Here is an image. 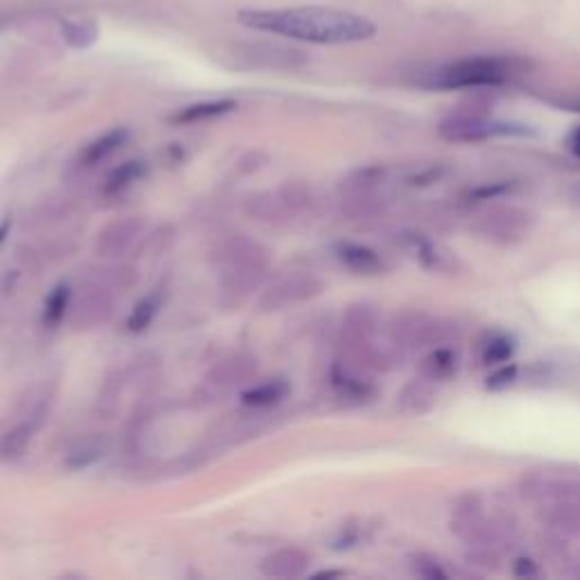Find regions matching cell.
I'll return each instance as SVG.
<instances>
[{
  "label": "cell",
  "mask_w": 580,
  "mask_h": 580,
  "mask_svg": "<svg viewBox=\"0 0 580 580\" xmlns=\"http://www.w3.org/2000/svg\"><path fill=\"white\" fill-rule=\"evenodd\" d=\"M238 23L255 33L299 44L345 46L361 44L377 35V23L338 8H250L238 12Z\"/></svg>",
  "instance_id": "1"
},
{
  "label": "cell",
  "mask_w": 580,
  "mask_h": 580,
  "mask_svg": "<svg viewBox=\"0 0 580 580\" xmlns=\"http://www.w3.org/2000/svg\"><path fill=\"white\" fill-rule=\"evenodd\" d=\"M268 270L270 250L266 245L247 236L232 238L220 252V307L227 311L238 309L263 286Z\"/></svg>",
  "instance_id": "2"
},
{
  "label": "cell",
  "mask_w": 580,
  "mask_h": 580,
  "mask_svg": "<svg viewBox=\"0 0 580 580\" xmlns=\"http://www.w3.org/2000/svg\"><path fill=\"white\" fill-rule=\"evenodd\" d=\"M523 494L551 527L580 535V479L535 474L523 483Z\"/></svg>",
  "instance_id": "3"
},
{
  "label": "cell",
  "mask_w": 580,
  "mask_h": 580,
  "mask_svg": "<svg viewBox=\"0 0 580 580\" xmlns=\"http://www.w3.org/2000/svg\"><path fill=\"white\" fill-rule=\"evenodd\" d=\"M521 71V62L510 58H467L440 66L420 77L429 89H485L506 85Z\"/></svg>",
  "instance_id": "4"
},
{
  "label": "cell",
  "mask_w": 580,
  "mask_h": 580,
  "mask_svg": "<svg viewBox=\"0 0 580 580\" xmlns=\"http://www.w3.org/2000/svg\"><path fill=\"white\" fill-rule=\"evenodd\" d=\"M452 529L469 548V558L481 560L483 565L499 560L510 542L504 523L485 515L479 496H467V499L458 504L452 519Z\"/></svg>",
  "instance_id": "5"
},
{
  "label": "cell",
  "mask_w": 580,
  "mask_h": 580,
  "mask_svg": "<svg viewBox=\"0 0 580 580\" xmlns=\"http://www.w3.org/2000/svg\"><path fill=\"white\" fill-rule=\"evenodd\" d=\"M232 58L250 71L295 73L311 62V54L286 41H236L230 46Z\"/></svg>",
  "instance_id": "6"
},
{
  "label": "cell",
  "mask_w": 580,
  "mask_h": 580,
  "mask_svg": "<svg viewBox=\"0 0 580 580\" xmlns=\"http://www.w3.org/2000/svg\"><path fill=\"white\" fill-rule=\"evenodd\" d=\"M452 329L424 311H399L388 322V343L395 354H412L427 347L445 345Z\"/></svg>",
  "instance_id": "7"
},
{
  "label": "cell",
  "mask_w": 580,
  "mask_h": 580,
  "mask_svg": "<svg viewBox=\"0 0 580 580\" xmlns=\"http://www.w3.org/2000/svg\"><path fill=\"white\" fill-rule=\"evenodd\" d=\"M523 134H531V129L523 125L494 121L483 112V109L477 107L460 109V112H454L440 123L442 139L456 144H472V141L494 139V136H523Z\"/></svg>",
  "instance_id": "8"
},
{
  "label": "cell",
  "mask_w": 580,
  "mask_h": 580,
  "mask_svg": "<svg viewBox=\"0 0 580 580\" xmlns=\"http://www.w3.org/2000/svg\"><path fill=\"white\" fill-rule=\"evenodd\" d=\"M388 180L383 165H363L341 182L343 211L349 218H370L381 211V186Z\"/></svg>",
  "instance_id": "9"
},
{
  "label": "cell",
  "mask_w": 580,
  "mask_h": 580,
  "mask_svg": "<svg viewBox=\"0 0 580 580\" xmlns=\"http://www.w3.org/2000/svg\"><path fill=\"white\" fill-rule=\"evenodd\" d=\"M324 291V282L318 277V274L309 270H293L282 274V277L268 284L257 301V309L261 313H274V311H284L291 307H297V304L311 301Z\"/></svg>",
  "instance_id": "10"
},
{
  "label": "cell",
  "mask_w": 580,
  "mask_h": 580,
  "mask_svg": "<svg viewBox=\"0 0 580 580\" xmlns=\"http://www.w3.org/2000/svg\"><path fill=\"white\" fill-rule=\"evenodd\" d=\"M535 225V215L523 207H496L483 213L477 223L479 236H483L490 243L499 245H513L527 238Z\"/></svg>",
  "instance_id": "11"
},
{
  "label": "cell",
  "mask_w": 580,
  "mask_h": 580,
  "mask_svg": "<svg viewBox=\"0 0 580 580\" xmlns=\"http://www.w3.org/2000/svg\"><path fill=\"white\" fill-rule=\"evenodd\" d=\"M144 238H146V220L141 215L116 218L98 232L94 252L100 259H123Z\"/></svg>",
  "instance_id": "12"
},
{
  "label": "cell",
  "mask_w": 580,
  "mask_h": 580,
  "mask_svg": "<svg viewBox=\"0 0 580 580\" xmlns=\"http://www.w3.org/2000/svg\"><path fill=\"white\" fill-rule=\"evenodd\" d=\"M114 313V297L100 282L82 284L79 293H73L69 318L75 329H94L104 324Z\"/></svg>",
  "instance_id": "13"
},
{
  "label": "cell",
  "mask_w": 580,
  "mask_h": 580,
  "mask_svg": "<svg viewBox=\"0 0 580 580\" xmlns=\"http://www.w3.org/2000/svg\"><path fill=\"white\" fill-rule=\"evenodd\" d=\"M257 372V361L250 354H236L220 361L205 379L202 393L211 402H218L223 395H230L236 388H245Z\"/></svg>",
  "instance_id": "14"
},
{
  "label": "cell",
  "mask_w": 580,
  "mask_h": 580,
  "mask_svg": "<svg viewBox=\"0 0 580 580\" xmlns=\"http://www.w3.org/2000/svg\"><path fill=\"white\" fill-rule=\"evenodd\" d=\"M331 385H334V391L347 402L366 404L374 397V383L370 379V372L345 361V358H341V361L331 368Z\"/></svg>",
  "instance_id": "15"
},
{
  "label": "cell",
  "mask_w": 580,
  "mask_h": 580,
  "mask_svg": "<svg viewBox=\"0 0 580 580\" xmlns=\"http://www.w3.org/2000/svg\"><path fill=\"white\" fill-rule=\"evenodd\" d=\"M311 565V554L307 548L301 546H284L272 551L268 558H263L261 563V573L266 578H274V580H291L297 578L301 573H307Z\"/></svg>",
  "instance_id": "16"
},
{
  "label": "cell",
  "mask_w": 580,
  "mask_h": 580,
  "mask_svg": "<svg viewBox=\"0 0 580 580\" xmlns=\"http://www.w3.org/2000/svg\"><path fill=\"white\" fill-rule=\"evenodd\" d=\"M408 250L412 252L424 268L435 270V272H452L456 268V257L447 250V247H442L440 243L422 236V234H410L406 238Z\"/></svg>",
  "instance_id": "17"
},
{
  "label": "cell",
  "mask_w": 580,
  "mask_h": 580,
  "mask_svg": "<svg viewBox=\"0 0 580 580\" xmlns=\"http://www.w3.org/2000/svg\"><path fill=\"white\" fill-rule=\"evenodd\" d=\"M336 257L347 270H351L356 274H381L385 268L379 252H374L372 247L361 245V243H351V240L338 243Z\"/></svg>",
  "instance_id": "18"
},
{
  "label": "cell",
  "mask_w": 580,
  "mask_h": 580,
  "mask_svg": "<svg viewBox=\"0 0 580 580\" xmlns=\"http://www.w3.org/2000/svg\"><path fill=\"white\" fill-rule=\"evenodd\" d=\"M41 418L35 416H25L23 422L14 424L12 429H8L3 435H0V458L3 460H16L25 454V449L30 447V442L35 437V433L41 427Z\"/></svg>",
  "instance_id": "19"
},
{
  "label": "cell",
  "mask_w": 580,
  "mask_h": 580,
  "mask_svg": "<svg viewBox=\"0 0 580 580\" xmlns=\"http://www.w3.org/2000/svg\"><path fill=\"white\" fill-rule=\"evenodd\" d=\"M236 100L232 98H218V100H205V102H196V104H188L175 116H171V123L175 125H196V123H207L213 119H223L227 114H232L236 109Z\"/></svg>",
  "instance_id": "20"
},
{
  "label": "cell",
  "mask_w": 580,
  "mask_h": 580,
  "mask_svg": "<svg viewBox=\"0 0 580 580\" xmlns=\"http://www.w3.org/2000/svg\"><path fill=\"white\" fill-rule=\"evenodd\" d=\"M291 395V385L286 379H268L240 391V402L247 408H272L282 404Z\"/></svg>",
  "instance_id": "21"
},
{
  "label": "cell",
  "mask_w": 580,
  "mask_h": 580,
  "mask_svg": "<svg viewBox=\"0 0 580 580\" xmlns=\"http://www.w3.org/2000/svg\"><path fill=\"white\" fill-rule=\"evenodd\" d=\"M277 198L286 213V220L309 218L318 211V196L307 184H286L277 190Z\"/></svg>",
  "instance_id": "22"
},
{
  "label": "cell",
  "mask_w": 580,
  "mask_h": 580,
  "mask_svg": "<svg viewBox=\"0 0 580 580\" xmlns=\"http://www.w3.org/2000/svg\"><path fill=\"white\" fill-rule=\"evenodd\" d=\"M127 141H129V129L127 127H114V129L100 134L98 139H94L85 150H82L79 159H82V163L89 165V169H94V165H100L102 161L112 159Z\"/></svg>",
  "instance_id": "23"
},
{
  "label": "cell",
  "mask_w": 580,
  "mask_h": 580,
  "mask_svg": "<svg viewBox=\"0 0 580 580\" xmlns=\"http://www.w3.org/2000/svg\"><path fill=\"white\" fill-rule=\"evenodd\" d=\"M456 372H458V354L447 345L431 347V351L420 363V374L433 383H445L454 379Z\"/></svg>",
  "instance_id": "24"
},
{
  "label": "cell",
  "mask_w": 580,
  "mask_h": 580,
  "mask_svg": "<svg viewBox=\"0 0 580 580\" xmlns=\"http://www.w3.org/2000/svg\"><path fill=\"white\" fill-rule=\"evenodd\" d=\"M399 408L408 416H422V412L431 410L435 406V383L424 379L422 374L412 379L397 397Z\"/></svg>",
  "instance_id": "25"
},
{
  "label": "cell",
  "mask_w": 580,
  "mask_h": 580,
  "mask_svg": "<svg viewBox=\"0 0 580 580\" xmlns=\"http://www.w3.org/2000/svg\"><path fill=\"white\" fill-rule=\"evenodd\" d=\"M479 361L483 366H506L515 354V341L504 331H488L479 341Z\"/></svg>",
  "instance_id": "26"
},
{
  "label": "cell",
  "mask_w": 580,
  "mask_h": 580,
  "mask_svg": "<svg viewBox=\"0 0 580 580\" xmlns=\"http://www.w3.org/2000/svg\"><path fill=\"white\" fill-rule=\"evenodd\" d=\"M146 173H148V169H146L144 161H136V159L123 161L121 165H116L112 173L107 175L102 193L104 196H121V193H125L132 184L141 182L146 177Z\"/></svg>",
  "instance_id": "27"
},
{
  "label": "cell",
  "mask_w": 580,
  "mask_h": 580,
  "mask_svg": "<svg viewBox=\"0 0 580 580\" xmlns=\"http://www.w3.org/2000/svg\"><path fill=\"white\" fill-rule=\"evenodd\" d=\"M60 33L66 46L75 50H87L98 41V25L91 18H64L60 23Z\"/></svg>",
  "instance_id": "28"
},
{
  "label": "cell",
  "mask_w": 580,
  "mask_h": 580,
  "mask_svg": "<svg viewBox=\"0 0 580 580\" xmlns=\"http://www.w3.org/2000/svg\"><path fill=\"white\" fill-rule=\"evenodd\" d=\"M104 454H107V445L102 440L87 437V440L75 442V445L69 449L64 465L77 472V469H87V467L100 462L104 458Z\"/></svg>",
  "instance_id": "29"
},
{
  "label": "cell",
  "mask_w": 580,
  "mask_h": 580,
  "mask_svg": "<svg viewBox=\"0 0 580 580\" xmlns=\"http://www.w3.org/2000/svg\"><path fill=\"white\" fill-rule=\"evenodd\" d=\"M71 299H73V288L69 284H58L50 295L44 301V322L48 326H58L69 318L71 309Z\"/></svg>",
  "instance_id": "30"
},
{
  "label": "cell",
  "mask_w": 580,
  "mask_h": 580,
  "mask_svg": "<svg viewBox=\"0 0 580 580\" xmlns=\"http://www.w3.org/2000/svg\"><path fill=\"white\" fill-rule=\"evenodd\" d=\"M161 304H163V293L159 291L146 295L144 299L134 304V309L127 318V329L132 331V334H141V331H146L152 324V320L157 318L161 309Z\"/></svg>",
  "instance_id": "31"
},
{
  "label": "cell",
  "mask_w": 580,
  "mask_h": 580,
  "mask_svg": "<svg viewBox=\"0 0 580 580\" xmlns=\"http://www.w3.org/2000/svg\"><path fill=\"white\" fill-rule=\"evenodd\" d=\"M412 567H416L418 576L429 578V580H442V578H447V571L440 567L437 560H433V558H429V556H418L416 560H412Z\"/></svg>",
  "instance_id": "32"
},
{
  "label": "cell",
  "mask_w": 580,
  "mask_h": 580,
  "mask_svg": "<svg viewBox=\"0 0 580 580\" xmlns=\"http://www.w3.org/2000/svg\"><path fill=\"white\" fill-rule=\"evenodd\" d=\"M517 379V368H502V370H496L490 379H488V388L492 391H502V388H508V385H513Z\"/></svg>",
  "instance_id": "33"
},
{
  "label": "cell",
  "mask_w": 580,
  "mask_h": 580,
  "mask_svg": "<svg viewBox=\"0 0 580 580\" xmlns=\"http://www.w3.org/2000/svg\"><path fill=\"white\" fill-rule=\"evenodd\" d=\"M515 573H517V576H538V569L533 567L531 560H517Z\"/></svg>",
  "instance_id": "34"
},
{
  "label": "cell",
  "mask_w": 580,
  "mask_h": 580,
  "mask_svg": "<svg viewBox=\"0 0 580 580\" xmlns=\"http://www.w3.org/2000/svg\"><path fill=\"white\" fill-rule=\"evenodd\" d=\"M567 146H569V150H571L576 157H580V125L569 134Z\"/></svg>",
  "instance_id": "35"
},
{
  "label": "cell",
  "mask_w": 580,
  "mask_h": 580,
  "mask_svg": "<svg viewBox=\"0 0 580 580\" xmlns=\"http://www.w3.org/2000/svg\"><path fill=\"white\" fill-rule=\"evenodd\" d=\"M341 576H345V571H341V569H326V571H318V573H313V578H316V580H324V578H341Z\"/></svg>",
  "instance_id": "36"
},
{
  "label": "cell",
  "mask_w": 580,
  "mask_h": 580,
  "mask_svg": "<svg viewBox=\"0 0 580 580\" xmlns=\"http://www.w3.org/2000/svg\"><path fill=\"white\" fill-rule=\"evenodd\" d=\"M10 230H12V220H3V223H0V243L5 240V236L10 234Z\"/></svg>",
  "instance_id": "37"
},
{
  "label": "cell",
  "mask_w": 580,
  "mask_h": 580,
  "mask_svg": "<svg viewBox=\"0 0 580 580\" xmlns=\"http://www.w3.org/2000/svg\"><path fill=\"white\" fill-rule=\"evenodd\" d=\"M8 25H10L8 16H5V14H0V33H3V30H8Z\"/></svg>",
  "instance_id": "38"
},
{
  "label": "cell",
  "mask_w": 580,
  "mask_h": 580,
  "mask_svg": "<svg viewBox=\"0 0 580 580\" xmlns=\"http://www.w3.org/2000/svg\"><path fill=\"white\" fill-rule=\"evenodd\" d=\"M573 109H576V112H580V98L573 102Z\"/></svg>",
  "instance_id": "39"
}]
</instances>
